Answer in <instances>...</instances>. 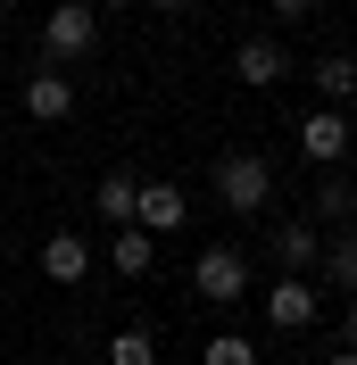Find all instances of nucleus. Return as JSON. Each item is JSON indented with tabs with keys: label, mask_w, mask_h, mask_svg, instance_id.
<instances>
[{
	"label": "nucleus",
	"mask_w": 357,
	"mask_h": 365,
	"mask_svg": "<svg viewBox=\"0 0 357 365\" xmlns=\"http://www.w3.org/2000/svg\"><path fill=\"white\" fill-rule=\"evenodd\" d=\"M91 42H100V17H91V0H59L42 17V58L50 67H67V58H91Z\"/></svg>",
	"instance_id": "f03ea898"
},
{
	"label": "nucleus",
	"mask_w": 357,
	"mask_h": 365,
	"mask_svg": "<svg viewBox=\"0 0 357 365\" xmlns=\"http://www.w3.org/2000/svg\"><path fill=\"white\" fill-rule=\"evenodd\" d=\"M150 9L158 17H183V9H200V0H150Z\"/></svg>",
	"instance_id": "aec40b11"
},
{
	"label": "nucleus",
	"mask_w": 357,
	"mask_h": 365,
	"mask_svg": "<svg viewBox=\"0 0 357 365\" xmlns=\"http://www.w3.org/2000/svg\"><path fill=\"white\" fill-rule=\"evenodd\" d=\"M150 257H158V241L141 225H116V241H109V266L125 274V282H141V274H150Z\"/></svg>",
	"instance_id": "ddd939ff"
},
{
	"label": "nucleus",
	"mask_w": 357,
	"mask_h": 365,
	"mask_svg": "<svg viewBox=\"0 0 357 365\" xmlns=\"http://www.w3.org/2000/svg\"><path fill=\"white\" fill-rule=\"evenodd\" d=\"M100 365H158V341L141 332V324H125L109 349H100Z\"/></svg>",
	"instance_id": "2eb2a0df"
},
{
	"label": "nucleus",
	"mask_w": 357,
	"mask_h": 365,
	"mask_svg": "<svg viewBox=\"0 0 357 365\" xmlns=\"http://www.w3.org/2000/svg\"><path fill=\"white\" fill-rule=\"evenodd\" d=\"M316 216H357V191H349V182H324V191H316Z\"/></svg>",
	"instance_id": "f3484780"
},
{
	"label": "nucleus",
	"mask_w": 357,
	"mask_h": 365,
	"mask_svg": "<svg viewBox=\"0 0 357 365\" xmlns=\"http://www.w3.org/2000/svg\"><path fill=\"white\" fill-rule=\"evenodd\" d=\"M200 365H258V349H249L241 332H216V341L200 349Z\"/></svg>",
	"instance_id": "dca6fc26"
},
{
	"label": "nucleus",
	"mask_w": 357,
	"mask_h": 365,
	"mask_svg": "<svg viewBox=\"0 0 357 365\" xmlns=\"http://www.w3.org/2000/svg\"><path fill=\"white\" fill-rule=\"evenodd\" d=\"M324 365H357V349H341V357H324Z\"/></svg>",
	"instance_id": "412c9836"
},
{
	"label": "nucleus",
	"mask_w": 357,
	"mask_h": 365,
	"mask_svg": "<svg viewBox=\"0 0 357 365\" xmlns=\"http://www.w3.org/2000/svg\"><path fill=\"white\" fill-rule=\"evenodd\" d=\"M316 316H324V299H316L308 274H283V282L266 291V324H274V332H308Z\"/></svg>",
	"instance_id": "20e7f679"
},
{
	"label": "nucleus",
	"mask_w": 357,
	"mask_h": 365,
	"mask_svg": "<svg viewBox=\"0 0 357 365\" xmlns=\"http://www.w3.org/2000/svg\"><path fill=\"white\" fill-rule=\"evenodd\" d=\"M25 116H34V125H59V116H75V83L59 67H34L25 75Z\"/></svg>",
	"instance_id": "1a4fd4ad"
},
{
	"label": "nucleus",
	"mask_w": 357,
	"mask_h": 365,
	"mask_svg": "<svg viewBox=\"0 0 357 365\" xmlns=\"http://www.w3.org/2000/svg\"><path fill=\"white\" fill-rule=\"evenodd\" d=\"M299 158H316V166L349 158V116H341V108H316V116H299Z\"/></svg>",
	"instance_id": "6e6552de"
},
{
	"label": "nucleus",
	"mask_w": 357,
	"mask_h": 365,
	"mask_svg": "<svg viewBox=\"0 0 357 365\" xmlns=\"http://www.w3.org/2000/svg\"><path fill=\"white\" fill-rule=\"evenodd\" d=\"M316 274H324L316 291H349V299H357V225H341L333 241H324V257H316Z\"/></svg>",
	"instance_id": "9d476101"
},
{
	"label": "nucleus",
	"mask_w": 357,
	"mask_h": 365,
	"mask_svg": "<svg viewBox=\"0 0 357 365\" xmlns=\"http://www.w3.org/2000/svg\"><path fill=\"white\" fill-rule=\"evenodd\" d=\"M191 216V200H183V182H141V200H134V225L150 232V241H166V232Z\"/></svg>",
	"instance_id": "423d86ee"
},
{
	"label": "nucleus",
	"mask_w": 357,
	"mask_h": 365,
	"mask_svg": "<svg viewBox=\"0 0 357 365\" xmlns=\"http://www.w3.org/2000/svg\"><path fill=\"white\" fill-rule=\"evenodd\" d=\"M266 250H274V266H283V274H316V257H324V232L291 216V225H266Z\"/></svg>",
	"instance_id": "0eeeda50"
},
{
	"label": "nucleus",
	"mask_w": 357,
	"mask_h": 365,
	"mask_svg": "<svg viewBox=\"0 0 357 365\" xmlns=\"http://www.w3.org/2000/svg\"><path fill=\"white\" fill-rule=\"evenodd\" d=\"M316 91H324V108L357 100V58H349V50H324V58H316Z\"/></svg>",
	"instance_id": "4468645a"
},
{
	"label": "nucleus",
	"mask_w": 357,
	"mask_h": 365,
	"mask_svg": "<svg viewBox=\"0 0 357 365\" xmlns=\"http://www.w3.org/2000/svg\"><path fill=\"white\" fill-rule=\"evenodd\" d=\"M216 200L233 207V216H266V200H274V166L258 158V150H224V158H216Z\"/></svg>",
	"instance_id": "f257e3e1"
},
{
	"label": "nucleus",
	"mask_w": 357,
	"mask_h": 365,
	"mask_svg": "<svg viewBox=\"0 0 357 365\" xmlns=\"http://www.w3.org/2000/svg\"><path fill=\"white\" fill-rule=\"evenodd\" d=\"M341 349H357V299L341 307Z\"/></svg>",
	"instance_id": "6ab92c4d"
},
{
	"label": "nucleus",
	"mask_w": 357,
	"mask_h": 365,
	"mask_svg": "<svg viewBox=\"0 0 357 365\" xmlns=\"http://www.w3.org/2000/svg\"><path fill=\"white\" fill-rule=\"evenodd\" d=\"M266 9H274V17H283V25H299V17H308V9H316V0H266Z\"/></svg>",
	"instance_id": "a211bd4d"
},
{
	"label": "nucleus",
	"mask_w": 357,
	"mask_h": 365,
	"mask_svg": "<svg viewBox=\"0 0 357 365\" xmlns=\"http://www.w3.org/2000/svg\"><path fill=\"white\" fill-rule=\"evenodd\" d=\"M42 274H50V282H84V274H91V241H84V232H50V241H42Z\"/></svg>",
	"instance_id": "9b49d317"
},
{
	"label": "nucleus",
	"mask_w": 357,
	"mask_h": 365,
	"mask_svg": "<svg viewBox=\"0 0 357 365\" xmlns=\"http://www.w3.org/2000/svg\"><path fill=\"white\" fill-rule=\"evenodd\" d=\"M109 9H125V0H109Z\"/></svg>",
	"instance_id": "4be33fe9"
},
{
	"label": "nucleus",
	"mask_w": 357,
	"mask_h": 365,
	"mask_svg": "<svg viewBox=\"0 0 357 365\" xmlns=\"http://www.w3.org/2000/svg\"><path fill=\"white\" fill-rule=\"evenodd\" d=\"M191 291H200L208 307H241V299H249V257H241V250H200Z\"/></svg>",
	"instance_id": "7ed1b4c3"
},
{
	"label": "nucleus",
	"mask_w": 357,
	"mask_h": 365,
	"mask_svg": "<svg viewBox=\"0 0 357 365\" xmlns=\"http://www.w3.org/2000/svg\"><path fill=\"white\" fill-rule=\"evenodd\" d=\"M233 75H241L249 91H274V83H283V75H291V50L274 42V34H249V42L233 50Z\"/></svg>",
	"instance_id": "39448f33"
},
{
	"label": "nucleus",
	"mask_w": 357,
	"mask_h": 365,
	"mask_svg": "<svg viewBox=\"0 0 357 365\" xmlns=\"http://www.w3.org/2000/svg\"><path fill=\"white\" fill-rule=\"evenodd\" d=\"M134 200H141V175H125V166H109V175H100V191H91L100 225H134Z\"/></svg>",
	"instance_id": "f8f14e48"
}]
</instances>
